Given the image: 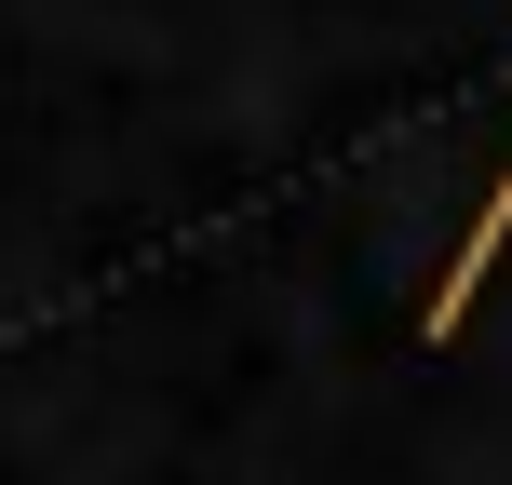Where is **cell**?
<instances>
[{"instance_id": "obj_1", "label": "cell", "mask_w": 512, "mask_h": 485, "mask_svg": "<svg viewBox=\"0 0 512 485\" xmlns=\"http://www.w3.org/2000/svg\"><path fill=\"white\" fill-rule=\"evenodd\" d=\"M499 230H512V189H499V216H486V230H472V256H459V297H472V270L499 256ZM459 297H445V310H459Z\"/></svg>"}]
</instances>
